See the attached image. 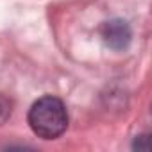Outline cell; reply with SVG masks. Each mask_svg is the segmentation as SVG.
<instances>
[{
	"mask_svg": "<svg viewBox=\"0 0 152 152\" xmlns=\"http://www.w3.org/2000/svg\"><path fill=\"white\" fill-rule=\"evenodd\" d=\"M27 122L32 132L41 140H56L68 127V113L57 97L47 95L38 99L27 115Z\"/></svg>",
	"mask_w": 152,
	"mask_h": 152,
	"instance_id": "cell-1",
	"label": "cell"
},
{
	"mask_svg": "<svg viewBox=\"0 0 152 152\" xmlns=\"http://www.w3.org/2000/svg\"><path fill=\"white\" fill-rule=\"evenodd\" d=\"M11 115H13V102L6 95L0 93V125H4L11 118Z\"/></svg>",
	"mask_w": 152,
	"mask_h": 152,
	"instance_id": "cell-3",
	"label": "cell"
},
{
	"mask_svg": "<svg viewBox=\"0 0 152 152\" xmlns=\"http://www.w3.org/2000/svg\"><path fill=\"white\" fill-rule=\"evenodd\" d=\"M100 36L104 43L113 50H124L131 41V29L124 20H109L100 27Z\"/></svg>",
	"mask_w": 152,
	"mask_h": 152,
	"instance_id": "cell-2",
	"label": "cell"
}]
</instances>
